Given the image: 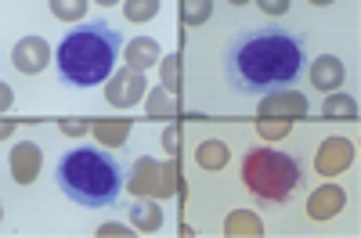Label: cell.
Wrapping results in <instances>:
<instances>
[{
	"label": "cell",
	"instance_id": "1",
	"mask_svg": "<svg viewBox=\"0 0 361 238\" xmlns=\"http://www.w3.org/2000/svg\"><path fill=\"white\" fill-rule=\"evenodd\" d=\"M304 40L289 29H250L224 54V80L238 94H275L304 73Z\"/></svg>",
	"mask_w": 361,
	"mask_h": 238
},
{
	"label": "cell",
	"instance_id": "2",
	"mask_svg": "<svg viewBox=\"0 0 361 238\" xmlns=\"http://www.w3.org/2000/svg\"><path fill=\"white\" fill-rule=\"evenodd\" d=\"M58 188H62L76 206L102 210L123 195V163L109 148H73L58 163Z\"/></svg>",
	"mask_w": 361,
	"mask_h": 238
},
{
	"label": "cell",
	"instance_id": "3",
	"mask_svg": "<svg viewBox=\"0 0 361 238\" xmlns=\"http://www.w3.org/2000/svg\"><path fill=\"white\" fill-rule=\"evenodd\" d=\"M119 47H123V40L109 22L76 25L58 47V73L73 87H94L112 73Z\"/></svg>",
	"mask_w": 361,
	"mask_h": 238
},
{
	"label": "cell",
	"instance_id": "4",
	"mask_svg": "<svg viewBox=\"0 0 361 238\" xmlns=\"http://www.w3.org/2000/svg\"><path fill=\"white\" fill-rule=\"evenodd\" d=\"M243 181L253 195L282 202L293 188H300L304 173H300V163L286 152H275V148H257L243 159Z\"/></svg>",
	"mask_w": 361,
	"mask_h": 238
},
{
	"label": "cell",
	"instance_id": "5",
	"mask_svg": "<svg viewBox=\"0 0 361 238\" xmlns=\"http://www.w3.org/2000/svg\"><path fill=\"white\" fill-rule=\"evenodd\" d=\"M177 170L173 163H156V159H137L127 173V192L134 195H152V199H170L177 192Z\"/></svg>",
	"mask_w": 361,
	"mask_h": 238
},
{
	"label": "cell",
	"instance_id": "6",
	"mask_svg": "<svg viewBox=\"0 0 361 238\" xmlns=\"http://www.w3.org/2000/svg\"><path fill=\"white\" fill-rule=\"evenodd\" d=\"M350 163H354V144H350L347 137H329V141H322L318 156H314V170H318L322 177H336V173H343Z\"/></svg>",
	"mask_w": 361,
	"mask_h": 238
},
{
	"label": "cell",
	"instance_id": "7",
	"mask_svg": "<svg viewBox=\"0 0 361 238\" xmlns=\"http://www.w3.org/2000/svg\"><path fill=\"white\" fill-rule=\"evenodd\" d=\"M145 76L137 73V69H123L119 76H112V83H109V105H116V108H130V105H137L141 98H145Z\"/></svg>",
	"mask_w": 361,
	"mask_h": 238
},
{
	"label": "cell",
	"instance_id": "8",
	"mask_svg": "<svg viewBox=\"0 0 361 238\" xmlns=\"http://www.w3.org/2000/svg\"><path fill=\"white\" fill-rule=\"evenodd\" d=\"M260 119H293L296 115H304L307 112V98L304 94H296V91H275V94H267L264 101H260Z\"/></svg>",
	"mask_w": 361,
	"mask_h": 238
},
{
	"label": "cell",
	"instance_id": "9",
	"mask_svg": "<svg viewBox=\"0 0 361 238\" xmlns=\"http://www.w3.org/2000/svg\"><path fill=\"white\" fill-rule=\"evenodd\" d=\"M40 163H44V156L33 141H18L11 148V177L18 184H33L37 173H40Z\"/></svg>",
	"mask_w": 361,
	"mask_h": 238
},
{
	"label": "cell",
	"instance_id": "10",
	"mask_svg": "<svg viewBox=\"0 0 361 238\" xmlns=\"http://www.w3.org/2000/svg\"><path fill=\"white\" fill-rule=\"evenodd\" d=\"M47 58H51V47H47V40H40V37H25V40H18L15 51H11V62H15L18 73H40V69L47 65Z\"/></svg>",
	"mask_w": 361,
	"mask_h": 238
},
{
	"label": "cell",
	"instance_id": "11",
	"mask_svg": "<svg viewBox=\"0 0 361 238\" xmlns=\"http://www.w3.org/2000/svg\"><path fill=\"white\" fill-rule=\"evenodd\" d=\"M343 202H347V195H343L336 184H325V188H318V192L307 199V213H311L314 220H329V217H336V213L343 210Z\"/></svg>",
	"mask_w": 361,
	"mask_h": 238
},
{
	"label": "cell",
	"instance_id": "12",
	"mask_svg": "<svg viewBox=\"0 0 361 238\" xmlns=\"http://www.w3.org/2000/svg\"><path fill=\"white\" fill-rule=\"evenodd\" d=\"M311 83L318 87V91H336V87L343 83V65H340V58L322 54L318 62L311 65Z\"/></svg>",
	"mask_w": 361,
	"mask_h": 238
},
{
	"label": "cell",
	"instance_id": "13",
	"mask_svg": "<svg viewBox=\"0 0 361 238\" xmlns=\"http://www.w3.org/2000/svg\"><path fill=\"white\" fill-rule=\"evenodd\" d=\"M130 224L137 231H159L163 227V206L159 199H141L130 206Z\"/></svg>",
	"mask_w": 361,
	"mask_h": 238
},
{
	"label": "cell",
	"instance_id": "14",
	"mask_svg": "<svg viewBox=\"0 0 361 238\" xmlns=\"http://www.w3.org/2000/svg\"><path fill=\"white\" fill-rule=\"evenodd\" d=\"M127 62H130V69H148V65H152V62H163V58H159V44L156 40H148V37H137V40H130L127 44Z\"/></svg>",
	"mask_w": 361,
	"mask_h": 238
},
{
	"label": "cell",
	"instance_id": "15",
	"mask_svg": "<svg viewBox=\"0 0 361 238\" xmlns=\"http://www.w3.org/2000/svg\"><path fill=\"white\" fill-rule=\"evenodd\" d=\"M195 159H199L202 170H221V166L228 163V144H221V141H202V144L195 148Z\"/></svg>",
	"mask_w": 361,
	"mask_h": 238
},
{
	"label": "cell",
	"instance_id": "16",
	"mask_svg": "<svg viewBox=\"0 0 361 238\" xmlns=\"http://www.w3.org/2000/svg\"><path fill=\"white\" fill-rule=\"evenodd\" d=\"M90 130H94V137L105 148H116V144H123V137L130 134V123H127V119H116V123H94Z\"/></svg>",
	"mask_w": 361,
	"mask_h": 238
},
{
	"label": "cell",
	"instance_id": "17",
	"mask_svg": "<svg viewBox=\"0 0 361 238\" xmlns=\"http://www.w3.org/2000/svg\"><path fill=\"white\" fill-rule=\"evenodd\" d=\"M322 112L329 119H357V101L347 98V94H333V98H325Z\"/></svg>",
	"mask_w": 361,
	"mask_h": 238
},
{
	"label": "cell",
	"instance_id": "18",
	"mask_svg": "<svg viewBox=\"0 0 361 238\" xmlns=\"http://www.w3.org/2000/svg\"><path fill=\"white\" fill-rule=\"evenodd\" d=\"M224 231H228V234H260L264 227H260V220H257L253 213H231V217L224 220Z\"/></svg>",
	"mask_w": 361,
	"mask_h": 238
},
{
	"label": "cell",
	"instance_id": "19",
	"mask_svg": "<svg viewBox=\"0 0 361 238\" xmlns=\"http://www.w3.org/2000/svg\"><path fill=\"white\" fill-rule=\"evenodd\" d=\"M209 18V4L206 0H188V4H180V22L185 25H199Z\"/></svg>",
	"mask_w": 361,
	"mask_h": 238
},
{
	"label": "cell",
	"instance_id": "20",
	"mask_svg": "<svg viewBox=\"0 0 361 238\" xmlns=\"http://www.w3.org/2000/svg\"><path fill=\"white\" fill-rule=\"evenodd\" d=\"M156 11H159L156 0H134V4L123 8V15H127L130 22H148V18H156Z\"/></svg>",
	"mask_w": 361,
	"mask_h": 238
},
{
	"label": "cell",
	"instance_id": "21",
	"mask_svg": "<svg viewBox=\"0 0 361 238\" xmlns=\"http://www.w3.org/2000/svg\"><path fill=\"white\" fill-rule=\"evenodd\" d=\"M289 119H260V123H257V134L260 137H267V141H279V137H286L289 134Z\"/></svg>",
	"mask_w": 361,
	"mask_h": 238
},
{
	"label": "cell",
	"instance_id": "22",
	"mask_svg": "<svg viewBox=\"0 0 361 238\" xmlns=\"http://www.w3.org/2000/svg\"><path fill=\"white\" fill-rule=\"evenodd\" d=\"M159 73H163L166 91H173V87H177V80H180V58H177V54H166L163 62H159Z\"/></svg>",
	"mask_w": 361,
	"mask_h": 238
},
{
	"label": "cell",
	"instance_id": "23",
	"mask_svg": "<svg viewBox=\"0 0 361 238\" xmlns=\"http://www.w3.org/2000/svg\"><path fill=\"white\" fill-rule=\"evenodd\" d=\"M148 112H152V115H173L170 91H152V94H148Z\"/></svg>",
	"mask_w": 361,
	"mask_h": 238
},
{
	"label": "cell",
	"instance_id": "24",
	"mask_svg": "<svg viewBox=\"0 0 361 238\" xmlns=\"http://www.w3.org/2000/svg\"><path fill=\"white\" fill-rule=\"evenodd\" d=\"M83 11H87L83 0H73V4H62V0H54V4H51V15H54V18H83Z\"/></svg>",
	"mask_w": 361,
	"mask_h": 238
},
{
	"label": "cell",
	"instance_id": "25",
	"mask_svg": "<svg viewBox=\"0 0 361 238\" xmlns=\"http://www.w3.org/2000/svg\"><path fill=\"white\" fill-rule=\"evenodd\" d=\"M90 127L94 123H83V119H62V123H58V130L69 134V137H83V134H90Z\"/></svg>",
	"mask_w": 361,
	"mask_h": 238
},
{
	"label": "cell",
	"instance_id": "26",
	"mask_svg": "<svg viewBox=\"0 0 361 238\" xmlns=\"http://www.w3.org/2000/svg\"><path fill=\"white\" fill-rule=\"evenodd\" d=\"M260 8H264L267 15H286V8H289V4H286V0H264Z\"/></svg>",
	"mask_w": 361,
	"mask_h": 238
},
{
	"label": "cell",
	"instance_id": "27",
	"mask_svg": "<svg viewBox=\"0 0 361 238\" xmlns=\"http://www.w3.org/2000/svg\"><path fill=\"white\" fill-rule=\"evenodd\" d=\"M98 234H105V238H119V234H127V231H123V224H102Z\"/></svg>",
	"mask_w": 361,
	"mask_h": 238
},
{
	"label": "cell",
	"instance_id": "28",
	"mask_svg": "<svg viewBox=\"0 0 361 238\" xmlns=\"http://www.w3.org/2000/svg\"><path fill=\"white\" fill-rule=\"evenodd\" d=\"M163 144H166V152H177V130H173V127L163 134Z\"/></svg>",
	"mask_w": 361,
	"mask_h": 238
},
{
	"label": "cell",
	"instance_id": "29",
	"mask_svg": "<svg viewBox=\"0 0 361 238\" xmlns=\"http://www.w3.org/2000/svg\"><path fill=\"white\" fill-rule=\"evenodd\" d=\"M11 98H15V94H11V87L4 83V87H0V105H4V112H8V105H11Z\"/></svg>",
	"mask_w": 361,
	"mask_h": 238
}]
</instances>
